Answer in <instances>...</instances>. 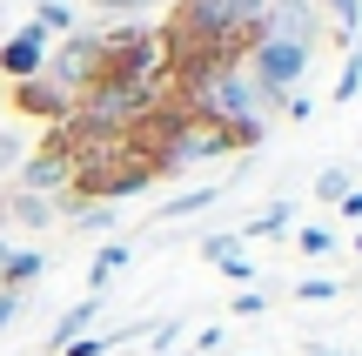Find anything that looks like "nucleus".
Listing matches in <instances>:
<instances>
[{
    "mask_svg": "<svg viewBox=\"0 0 362 356\" xmlns=\"http://www.w3.org/2000/svg\"><path fill=\"white\" fill-rule=\"evenodd\" d=\"M242 74L255 81V88L269 94V101H282V94H296V88H302V74H309V47H296V40H275V34H262L255 47H248Z\"/></svg>",
    "mask_w": 362,
    "mask_h": 356,
    "instance_id": "obj_1",
    "label": "nucleus"
},
{
    "mask_svg": "<svg viewBox=\"0 0 362 356\" xmlns=\"http://www.w3.org/2000/svg\"><path fill=\"white\" fill-rule=\"evenodd\" d=\"M40 74H47L61 94H74V101H81V94H88L94 81H101V40H94V34H67L61 47H47Z\"/></svg>",
    "mask_w": 362,
    "mask_h": 356,
    "instance_id": "obj_2",
    "label": "nucleus"
},
{
    "mask_svg": "<svg viewBox=\"0 0 362 356\" xmlns=\"http://www.w3.org/2000/svg\"><path fill=\"white\" fill-rule=\"evenodd\" d=\"M215 155H235V134L221 128V121L188 115V121H181V134L168 142V161H161V175H168V168H188V161H215Z\"/></svg>",
    "mask_w": 362,
    "mask_h": 356,
    "instance_id": "obj_3",
    "label": "nucleus"
},
{
    "mask_svg": "<svg viewBox=\"0 0 362 356\" xmlns=\"http://www.w3.org/2000/svg\"><path fill=\"white\" fill-rule=\"evenodd\" d=\"M262 34L296 40V47H315V34H322V13H315V0H269V7H262Z\"/></svg>",
    "mask_w": 362,
    "mask_h": 356,
    "instance_id": "obj_4",
    "label": "nucleus"
},
{
    "mask_svg": "<svg viewBox=\"0 0 362 356\" xmlns=\"http://www.w3.org/2000/svg\"><path fill=\"white\" fill-rule=\"evenodd\" d=\"M67 182H74V161H67V148L40 142L34 155L21 161V188L27 195H67Z\"/></svg>",
    "mask_w": 362,
    "mask_h": 356,
    "instance_id": "obj_5",
    "label": "nucleus"
},
{
    "mask_svg": "<svg viewBox=\"0 0 362 356\" xmlns=\"http://www.w3.org/2000/svg\"><path fill=\"white\" fill-rule=\"evenodd\" d=\"M40 61H47V27H13L7 40H0V74L7 81H34L40 74Z\"/></svg>",
    "mask_w": 362,
    "mask_h": 356,
    "instance_id": "obj_6",
    "label": "nucleus"
},
{
    "mask_svg": "<svg viewBox=\"0 0 362 356\" xmlns=\"http://www.w3.org/2000/svg\"><path fill=\"white\" fill-rule=\"evenodd\" d=\"M13 108L54 128V121H67V115H74V94H61L47 74H34V81H13Z\"/></svg>",
    "mask_w": 362,
    "mask_h": 356,
    "instance_id": "obj_7",
    "label": "nucleus"
},
{
    "mask_svg": "<svg viewBox=\"0 0 362 356\" xmlns=\"http://www.w3.org/2000/svg\"><path fill=\"white\" fill-rule=\"evenodd\" d=\"M94 323H101V296H81V303L67 309L61 323H54V336H47V350H67V343H74V336H88Z\"/></svg>",
    "mask_w": 362,
    "mask_h": 356,
    "instance_id": "obj_8",
    "label": "nucleus"
},
{
    "mask_svg": "<svg viewBox=\"0 0 362 356\" xmlns=\"http://www.w3.org/2000/svg\"><path fill=\"white\" fill-rule=\"evenodd\" d=\"M40 269H47L40 249H7V255H0V289H21L27 296V282H40Z\"/></svg>",
    "mask_w": 362,
    "mask_h": 356,
    "instance_id": "obj_9",
    "label": "nucleus"
},
{
    "mask_svg": "<svg viewBox=\"0 0 362 356\" xmlns=\"http://www.w3.org/2000/svg\"><path fill=\"white\" fill-rule=\"evenodd\" d=\"M7 215H13L21 229H47V222H54L61 209H54L47 195H27V188H21V195H7V202H0V222H7Z\"/></svg>",
    "mask_w": 362,
    "mask_h": 356,
    "instance_id": "obj_10",
    "label": "nucleus"
},
{
    "mask_svg": "<svg viewBox=\"0 0 362 356\" xmlns=\"http://www.w3.org/2000/svg\"><path fill=\"white\" fill-rule=\"evenodd\" d=\"M128 263H134V249H128V242H107V249L94 255V269H88V296H101V289H107V282H115Z\"/></svg>",
    "mask_w": 362,
    "mask_h": 356,
    "instance_id": "obj_11",
    "label": "nucleus"
},
{
    "mask_svg": "<svg viewBox=\"0 0 362 356\" xmlns=\"http://www.w3.org/2000/svg\"><path fill=\"white\" fill-rule=\"evenodd\" d=\"M221 202V188L215 182H202V188H188V195H175V202H161V222H188V215H202V209H215Z\"/></svg>",
    "mask_w": 362,
    "mask_h": 356,
    "instance_id": "obj_12",
    "label": "nucleus"
},
{
    "mask_svg": "<svg viewBox=\"0 0 362 356\" xmlns=\"http://www.w3.org/2000/svg\"><path fill=\"white\" fill-rule=\"evenodd\" d=\"M315 13H329V21H336V40H342V47H356V27H362V0H315Z\"/></svg>",
    "mask_w": 362,
    "mask_h": 356,
    "instance_id": "obj_13",
    "label": "nucleus"
},
{
    "mask_svg": "<svg viewBox=\"0 0 362 356\" xmlns=\"http://www.w3.org/2000/svg\"><path fill=\"white\" fill-rule=\"evenodd\" d=\"M296 229V202H269V209L248 222V236H288Z\"/></svg>",
    "mask_w": 362,
    "mask_h": 356,
    "instance_id": "obj_14",
    "label": "nucleus"
},
{
    "mask_svg": "<svg viewBox=\"0 0 362 356\" xmlns=\"http://www.w3.org/2000/svg\"><path fill=\"white\" fill-rule=\"evenodd\" d=\"M34 27H47V34H74V7H67V0H40Z\"/></svg>",
    "mask_w": 362,
    "mask_h": 356,
    "instance_id": "obj_15",
    "label": "nucleus"
},
{
    "mask_svg": "<svg viewBox=\"0 0 362 356\" xmlns=\"http://www.w3.org/2000/svg\"><path fill=\"white\" fill-rule=\"evenodd\" d=\"M362 94V47H349V61H342V81H336V101H356Z\"/></svg>",
    "mask_w": 362,
    "mask_h": 356,
    "instance_id": "obj_16",
    "label": "nucleus"
},
{
    "mask_svg": "<svg viewBox=\"0 0 362 356\" xmlns=\"http://www.w3.org/2000/svg\"><path fill=\"white\" fill-rule=\"evenodd\" d=\"M349 168H322V175H315V195H322V202H342V195H349Z\"/></svg>",
    "mask_w": 362,
    "mask_h": 356,
    "instance_id": "obj_17",
    "label": "nucleus"
},
{
    "mask_svg": "<svg viewBox=\"0 0 362 356\" xmlns=\"http://www.w3.org/2000/svg\"><path fill=\"white\" fill-rule=\"evenodd\" d=\"M21 161H27L21 134H13V128H0V175H21Z\"/></svg>",
    "mask_w": 362,
    "mask_h": 356,
    "instance_id": "obj_18",
    "label": "nucleus"
},
{
    "mask_svg": "<svg viewBox=\"0 0 362 356\" xmlns=\"http://www.w3.org/2000/svg\"><path fill=\"white\" fill-rule=\"evenodd\" d=\"M296 296H302V303H336V296H342V282H329V276H309V282H296Z\"/></svg>",
    "mask_w": 362,
    "mask_h": 356,
    "instance_id": "obj_19",
    "label": "nucleus"
},
{
    "mask_svg": "<svg viewBox=\"0 0 362 356\" xmlns=\"http://www.w3.org/2000/svg\"><path fill=\"white\" fill-rule=\"evenodd\" d=\"M296 249H302V255H336V236H329V229H302Z\"/></svg>",
    "mask_w": 362,
    "mask_h": 356,
    "instance_id": "obj_20",
    "label": "nucleus"
},
{
    "mask_svg": "<svg viewBox=\"0 0 362 356\" xmlns=\"http://www.w3.org/2000/svg\"><path fill=\"white\" fill-rule=\"evenodd\" d=\"M202 255H208V263L221 269L228 255H242V236H208V242H202Z\"/></svg>",
    "mask_w": 362,
    "mask_h": 356,
    "instance_id": "obj_21",
    "label": "nucleus"
},
{
    "mask_svg": "<svg viewBox=\"0 0 362 356\" xmlns=\"http://www.w3.org/2000/svg\"><path fill=\"white\" fill-rule=\"evenodd\" d=\"M262 309H269V296H262V289H242V296H235V303H228V316H262Z\"/></svg>",
    "mask_w": 362,
    "mask_h": 356,
    "instance_id": "obj_22",
    "label": "nucleus"
},
{
    "mask_svg": "<svg viewBox=\"0 0 362 356\" xmlns=\"http://www.w3.org/2000/svg\"><path fill=\"white\" fill-rule=\"evenodd\" d=\"M21 309H27L21 289H0V330H7V323H21Z\"/></svg>",
    "mask_w": 362,
    "mask_h": 356,
    "instance_id": "obj_23",
    "label": "nucleus"
},
{
    "mask_svg": "<svg viewBox=\"0 0 362 356\" xmlns=\"http://www.w3.org/2000/svg\"><path fill=\"white\" fill-rule=\"evenodd\" d=\"M275 108H282L288 121H309V115H315V101H309V94H282V101H275Z\"/></svg>",
    "mask_w": 362,
    "mask_h": 356,
    "instance_id": "obj_24",
    "label": "nucleus"
},
{
    "mask_svg": "<svg viewBox=\"0 0 362 356\" xmlns=\"http://www.w3.org/2000/svg\"><path fill=\"white\" fill-rule=\"evenodd\" d=\"M221 276H228V282H255V263H248V255H228V263H221Z\"/></svg>",
    "mask_w": 362,
    "mask_h": 356,
    "instance_id": "obj_25",
    "label": "nucleus"
},
{
    "mask_svg": "<svg viewBox=\"0 0 362 356\" xmlns=\"http://www.w3.org/2000/svg\"><path fill=\"white\" fill-rule=\"evenodd\" d=\"M336 215H342V222H362V188H349V195L336 202Z\"/></svg>",
    "mask_w": 362,
    "mask_h": 356,
    "instance_id": "obj_26",
    "label": "nucleus"
},
{
    "mask_svg": "<svg viewBox=\"0 0 362 356\" xmlns=\"http://www.w3.org/2000/svg\"><path fill=\"white\" fill-rule=\"evenodd\" d=\"M88 7H101V13H134V7H148V0H88Z\"/></svg>",
    "mask_w": 362,
    "mask_h": 356,
    "instance_id": "obj_27",
    "label": "nucleus"
},
{
    "mask_svg": "<svg viewBox=\"0 0 362 356\" xmlns=\"http://www.w3.org/2000/svg\"><path fill=\"white\" fill-rule=\"evenodd\" d=\"M309 356H342V350H309Z\"/></svg>",
    "mask_w": 362,
    "mask_h": 356,
    "instance_id": "obj_28",
    "label": "nucleus"
},
{
    "mask_svg": "<svg viewBox=\"0 0 362 356\" xmlns=\"http://www.w3.org/2000/svg\"><path fill=\"white\" fill-rule=\"evenodd\" d=\"M356 255H362V229H356Z\"/></svg>",
    "mask_w": 362,
    "mask_h": 356,
    "instance_id": "obj_29",
    "label": "nucleus"
}]
</instances>
